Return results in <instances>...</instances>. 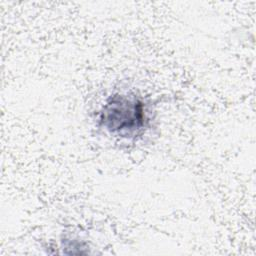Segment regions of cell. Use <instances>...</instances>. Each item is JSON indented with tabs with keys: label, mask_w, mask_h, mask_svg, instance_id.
<instances>
[{
	"label": "cell",
	"mask_w": 256,
	"mask_h": 256,
	"mask_svg": "<svg viewBox=\"0 0 256 256\" xmlns=\"http://www.w3.org/2000/svg\"><path fill=\"white\" fill-rule=\"evenodd\" d=\"M152 111L149 104L132 93L109 96L97 115V125L111 136L136 139L150 128Z\"/></svg>",
	"instance_id": "1"
}]
</instances>
